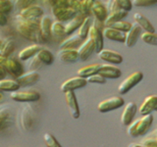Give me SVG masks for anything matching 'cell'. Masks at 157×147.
I'll list each match as a JSON object with an SVG mask.
<instances>
[{"label":"cell","instance_id":"obj_1","mask_svg":"<svg viewBox=\"0 0 157 147\" xmlns=\"http://www.w3.org/2000/svg\"><path fill=\"white\" fill-rule=\"evenodd\" d=\"M17 21V31L23 37L29 41H33L34 43H42L44 42L43 38L41 36L40 27H39V21L40 19H22L16 18Z\"/></svg>","mask_w":157,"mask_h":147},{"label":"cell","instance_id":"obj_2","mask_svg":"<svg viewBox=\"0 0 157 147\" xmlns=\"http://www.w3.org/2000/svg\"><path fill=\"white\" fill-rule=\"evenodd\" d=\"M152 122H153V116L151 114L142 116V118L136 120L129 126L127 130L128 134L131 135L132 137L144 135L152 125Z\"/></svg>","mask_w":157,"mask_h":147},{"label":"cell","instance_id":"obj_3","mask_svg":"<svg viewBox=\"0 0 157 147\" xmlns=\"http://www.w3.org/2000/svg\"><path fill=\"white\" fill-rule=\"evenodd\" d=\"M51 12L56 21L62 23L70 21L77 14H78L75 9L69 6H63V5H54L51 7Z\"/></svg>","mask_w":157,"mask_h":147},{"label":"cell","instance_id":"obj_4","mask_svg":"<svg viewBox=\"0 0 157 147\" xmlns=\"http://www.w3.org/2000/svg\"><path fill=\"white\" fill-rule=\"evenodd\" d=\"M142 78H144V74L140 71L131 74L129 77H127L119 85L118 91L120 92V94H125L129 90H131L134 86H136L137 83H140L142 81Z\"/></svg>","mask_w":157,"mask_h":147},{"label":"cell","instance_id":"obj_5","mask_svg":"<svg viewBox=\"0 0 157 147\" xmlns=\"http://www.w3.org/2000/svg\"><path fill=\"white\" fill-rule=\"evenodd\" d=\"M3 67L9 75L14 78H18L25 73L24 65L21 63V60L14 57H8L4 62Z\"/></svg>","mask_w":157,"mask_h":147},{"label":"cell","instance_id":"obj_6","mask_svg":"<svg viewBox=\"0 0 157 147\" xmlns=\"http://www.w3.org/2000/svg\"><path fill=\"white\" fill-rule=\"evenodd\" d=\"M11 98L17 102H36L40 99V93L36 90H16L11 92Z\"/></svg>","mask_w":157,"mask_h":147},{"label":"cell","instance_id":"obj_7","mask_svg":"<svg viewBox=\"0 0 157 147\" xmlns=\"http://www.w3.org/2000/svg\"><path fill=\"white\" fill-rule=\"evenodd\" d=\"M124 104L125 101L121 96H113L108 98V99L102 100L97 105V110L100 113H106V112L116 110L118 108L122 107Z\"/></svg>","mask_w":157,"mask_h":147},{"label":"cell","instance_id":"obj_8","mask_svg":"<svg viewBox=\"0 0 157 147\" xmlns=\"http://www.w3.org/2000/svg\"><path fill=\"white\" fill-rule=\"evenodd\" d=\"M87 85V81L86 77H82L80 76L78 77H73L71 78H68L67 81H64L61 86L60 89L62 92H67V91H74L78 88H82Z\"/></svg>","mask_w":157,"mask_h":147},{"label":"cell","instance_id":"obj_9","mask_svg":"<svg viewBox=\"0 0 157 147\" xmlns=\"http://www.w3.org/2000/svg\"><path fill=\"white\" fill-rule=\"evenodd\" d=\"M64 94H65V101L69 108V112H70L71 117L73 119H78L81 115V111L78 104V100L75 95V92L70 90V91L64 92Z\"/></svg>","mask_w":157,"mask_h":147},{"label":"cell","instance_id":"obj_10","mask_svg":"<svg viewBox=\"0 0 157 147\" xmlns=\"http://www.w3.org/2000/svg\"><path fill=\"white\" fill-rule=\"evenodd\" d=\"M43 16V9L38 5H29V6L20 10L18 14L19 18L22 19H40Z\"/></svg>","mask_w":157,"mask_h":147},{"label":"cell","instance_id":"obj_11","mask_svg":"<svg viewBox=\"0 0 157 147\" xmlns=\"http://www.w3.org/2000/svg\"><path fill=\"white\" fill-rule=\"evenodd\" d=\"M87 38H90L92 40V42L94 43L95 46V52L98 53L104 48V36H103V31L97 28L92 24L90 32H88Z\"/></svg>","mask_w":157,"mask_h":147},{"label":"cell","instance_id":"obj_12","mask_svg":"<svg viewBox=\"0 0 157 147\" xmlns=\"http://www.w3.org/2000/svg\"><path fill=\"white\" fill-rule=\"evenodd\" d=\"M142 28L139 26L137 24H132V28L126 33V40H125V45L128 48H132L136 45L137 40L140 38V36L142 33Z\"/></svg>","mask_w":157,"mask_h":147},{"label":"cell","instance_id":"obj_13","mask_svg":"<svg viewBox=\"0 0 157 147\" xmlns=\"http://www.w3.org/2000/svg\"><path fill=\"white\" fill-rule=\"evenodd\" d=\"M99 59L102 61L107 62V63H112V64H121L123 62V56L119 52L109 50V49H104L103 48L101 51L97 53Z\"/></svg>","mask_w":157,"mask_h":147},{"label":"cell","instance_id":"obj_14","mask_svg":"<svg viewBox=\"0 0 157 147\" xmlns=\"http://www.w3.org/2000/svg\"><path fill=\"white\" fill-rule=\"evenodd\" d=\"M93 52H95V46H94V43H93L92 40L90 38L85 39L83 42L82 43V45L78 48V58H80V60L82 61L87 60Z\"/></svg>","mask_w":157,"mask_h":147},{"label":"cell","instance_id":"obj_15","mask_svg":"<svg viewBox=\"0 0 157 147\" xmlns=\"http://www.w3.org/2000/svg\"><path fill=\"white\" fill-rule=\"evenodd\" d=\"M136 110H137V107L136 105V103L134 102H129L128 104L125 106L124 108V111L122 113V116H121V123L124 126H130L136 114Z\"/></svg>","mask_w":157,"mask_h":147},{"label":"cell","instance_id":"obj_16","mask_svg":"<svg viewBox=\"0 0 157 147\" xmlns=\"http://www.w3.org/2000/svg\"><path fill=\"white\" fill-rule=\"evenodd\" d=\"M39 78H40V75L36 71H29L28 73H24L21 77L16 78L19 85L21 87H26V86H31L34 83H36Z\"/></svg>","mask_w":157,"mask_h":147},{"label":"cell","instance_id":"obj_17","mask_svg":"<svg viewBox=\"0 0 157 147\" xmlns=\"http://www.w3.org/2000/svg\"><path fill=\"white\" fill-rule=\"evenodd\" d=\"M91 14L96 20L104 23L108 15H109V12H108L106 5L103 4L100 0H95L91 7Z\"/></svg>","mask_w":157,"mask_h":147},{"label":"cell","instance_id":"obj_18","mask_svg":"<svg viewBox=\"0 0 157 147\" xmlns=\"http://www.w3.org/2000/svg\"><path fill=\"white\" fill-rule=\"evenodd\" d=\"M57 56L59 60L64 64L75 63L80 59L78 49H60L57 53Z\"/></svg>","mask_w":157,"mask_h":147},{"label":"cell","instance_id":"obj_19","mask_svg":"<svg viewBox=\"0 0 157 147\" xmlns=\"http://www.w3.org/2000/svg\"><path fill=\"white\" fill-rule=\"evenodd\" d=\"M140 113L142 115L151 114L152 111H157V96L156 95H149L147 96L142 102L140 107Z\"/></svg>","mask_w":157,"mask_h":147},{"label":"cell","instance_id":"obj_20","mask_svg":"<svg viewBox=\"0 0 157 147\" xmlns=\"http://www.w3.org/2000/svg\"><path fill=\"white\" fill-rule=\"evenodd\" d=\"M103 36L106 39H109L112 41L125 43L126 40V32H123L119 29L111 27H105V28L103 29Z\"/></svg>","mask_w":157,"mask_h":147},{"label":"cell","instance_id":"obj_21","mask_svg":"<svg viewBox=\"0 0 157 147\" xmlns=\"http://www.w3.org/2000/svg\"><path fill=\"white\" fill-rule=\"evenodd\" d=\"M53 22L48 16H42L39 21V27H40V32L41 36L43 38L44 42L48 41L51 38V28H52Z\"/></svg>","mask_w":157,"mask_h":147},{"label":"cell","instance_id":"obj_22","mask_svg":"<svg viewBox=\"0 0 157 147\" xmlns=\"http://www.w3.org/2000/svg\"><path fill=\"white\" fill-rule=\"evenodd\" d=\"M102 77L105 78H118L122 75V72L119 68H117L110 64H103L100 67V70L98 72Z\"/></svg>","mask_w":157,"mask_h":147},{"label":"cell","instance_id":"obj_23","mask_svg":"<svg viewBox=\"0 0 157 147\" xmlns=\"http://www.w3.org/2000/svg\"><path fill=\"white\" fill-rule=\"evenodd\" d=\"M85 19H86L85 15L78 13L72 20L68 21V24H65V31H66L67 36H70L74 32L78 31V29L80 28V27L82 26V22L85 21Z\"/></svg>","mask_w":157,"mask_h":147},{"label":"cell","instance_id":"obj_24","mask_svg":"<svg viewBox=\"0 0 157 147\" xmlns=\"http://www.w3.org/2000/svg\"><path fill=\"white\" fill-rule=\"evenodd\" d=\"M41 48L42 47L39 45L38 43H34V44H33V45H29V46L24 48L23 50L20 51L18 58L23 62L24 61H28L31 58H33V56H36Z\"/></svg>","mask_w":157,"mask_h":147},{"label":"cell","instance_id":"obj_25","mask_svg":"<svg viewBox=\"0 0 157 147\" xmlns=\"http://www.w3.org/2000/svg\"><path fill=\"white\" fill-rule=\"evenodd\" d=\"M134 20L135 22L139 24V26L144 29V32H155V28L153 24H151L148 18H146L144 15L137 12L134 14Z\"/></svg>","mask_w":157,"mask_h":147},{"label":"cell","instance_id":"obj_26","mask_svg":"<svg viewBox=\"0 0 157 147\" xmlns=\"http://www.w3.org/2000/svg\"><path fill=\"white\" fill-rule=\"evenodd\" d=\"M83 42V39L78 36V34H74L67 38L60 43V49H78Z\"/></svg>","mask_w":157,"mask_h":147},{"label":"cell","instance_id":"obj_27","mask_svg":"<svg viewBox=\"0 0 157 147\" xmlns=\"http://www.w3.org/2000/svg\"><path fill=\"white\" fill-rule=\"evenodd\" d=\"M128 13H129V12L125 11V10H123V9H119V10H116V11L110 12L109 15H108L107 19L105 20V22H104L105 27H110V26H112L113 24H115L117 22L124 20L128 16Z\"/></svg>","mask_w":157,"mask_h":147},{"label":"cell","instance_id":"obj_28","mask_svg":"<svg viewBox=\"0 0 157 147\" xmlns=\"http://www.w3.org/2000/svg\"><path fill=\"white\" fill-rule=\"evenodd\" d=\"M21 85H19L17 80H11V78H3L0 80V90L5 92H14L19 90Z\"/></svg>","mask_w":157,"mask_h":147},{"label":"cell","instance_id":"obj_29","mask_svg":"<svg viewBox=\"0 0 157 147\" xmlns=\"http://www.w3.org/2000/svg\"><path fill=\"white\" fill-rule=\"evenodd\" d=\"M102 64H91V65H88L86 67L81 68L80 70L78 71V76H80L82 77H88L94 74H97L100 70Z\"/></svg>","mask_w":157,"mask_h":147},{"label":"cell","instance_id":"obj_30","mask_svg":"<svg viewBox=\"0 0 157 147\" xmlns=\"http://www.w3.org/2000/svg\"><path fill=\"white\" fill-rule=\"evenodd\" d=\"M37 58L43 64V66H49L54 62V56L51 51H49L46 48H41L36 54Z\"/></svg>","mask_w":157,"mask_h":147},{"label":"cell","instance_id":"obj_31","mask_svg":"<svg viewBox=\"0 0 157 147\" xmlns=\"http://www.w3.org/2000/svg\"><path fill=\"white\" fill-rule=\"evenodd\" d=\"M51 34L53 37L59 38V39H64L67 34L65 31V26L62 24V22L55 21L52 24V28H51Z\"/></svg>","mask_w":157,"mask_h":147},{"label":"cell","instance_id":"obj_32","mask_svg":"<svg viewBox=\"0 0 157 147\" xmlns=\"http://www.w3.org/2000/svg\"><path fill=\"white\" fill-rule=\"evenodd\" d=\"M92 26V20L90 17H86L85 21L82 22V26L80 27V28L78 29V36H81L83 40L87 38L88 36V32H90V29Z\"/></svg>","mask_w":157,"mask_h":147},{"label":"cell","instance_id":"obj_33","mask_svg":"<svg viewBox=\"0 0 157 147\" xmlns=\"http://www.w3.org/2000/svg\"><path fill=\"white\" fill-rule=\"evenodd\" d=\"M21 121H22L23 127L25 130H29V127L32 126V125H33V117H32V113H31V111H29V107L23 108Z\"/></svg>","mask_w":157,"mask_h":147},{"label":"cell","instance_id":"obj_34","mask_svg":"<svg viewBox=\"0 0 157 147\" xmlns=\"http://www.w3.org/2000/svg\"><path fill=\"white\" fill-rule=\"evenodd\" d=\"M15 47H16V44L13 40L9 39V40H5L3 41L1 47H0V52H1L4 56H6L7 58L11 56V54L14 52Z\"/></svg>","mask_w":157,"mask_h":147},{"label":"cell","instance_id":"obj_35","mask_svg":"<svg viewBox=\"0 0 157 147\" xmlns=\"http://www.w3.org/2000/svg\"><path fill=\"white\" fill-rule=\"evenodd\" d=\"M10 119V110L7 106L0 107V130L7 126V123Z\"/></svg>","mask_w":157,"mask_h":147},{"label":"cell","instance_id":"obj_36","mask_svg":"<svg viewBox=\"0 0 157 147\" xmlns=\"http://www.w3.org/2000/svg\"><path fill=\"white\" fill-rule=\"evenodd\" d=\"M140 39L146 44L157 46V33L156 32H142L140 36Z\"/></svg>","mask_w":157,"mask_h":147},{"label":"cell","instance_id":"obj_37","mask_svg":"<svg viewBox=\"0 0 157 147\" xmlns=\"http://www.w3.org/2000/svg\"><path fill=\"white\" fill-rule=\"evenodd\" d=\"M43 140H44V143H45L46 147H62L61 144L59 143V141L55 138V136L51 134H49V132L44 134Z\"/></svg>","mask_w":157,"mask_h":147},{"label":"cell","instance_id":"obj_38","mask_svg":"<svg viewBox=\"0 0 157 147\" xmlns=\"http://www.w3.org/2000/svg\"><path fill=\"white\" fill-rule=\"evenodd\" d=\"M132 24H132V23L128 22V21H124V20H122V21H119V22H117L115 24H113L112 26H110V27L111 28H114L116 29H119V31L127 33L132 28Z\"/></svg>","mask_w":157,"mask_h":147},{"label":"cell","instance_id":"obj_39","mask_svg":"<svg viewBox=\"0 0 157 147\" xmlns=\"http://www.w3.org/2000/svg\"><path fill=\"white\" fill-rule=\"evenodd\" d=\"M82 1V14L86 17H90L91 14V7L95 0H81Z\"/></svg>","mask_w":157,"mask_h":147},{"label":"cell","instance_id":"obj_40","mask_svg":"<svg viewBox=\"0 0 157 147\" xmlns=\"http://www.w3.org/2000/svg\"><path fill=\"white\" fill-rule=\"evenodd\" d=\"M14 3L11 0H0V11L4 14H8L13 10Z\"/></svg>","mask_w":157,"mask_h":147},{"label":"cell","instance_id":"obj_41","mask_svg":"<svg viewBox=\"0 0 157 147\" xmlns=\"http://www.w3.org/2000/svg\"><path fill=\"white\" fill-rule=\"evenodd\" d=\"M43 66V64L40 62V60L37 58V56H33L31 58V62L29 63V71H37Z\"/></svg>","mask_w":157,"mask_h":147},{"label":"cell","instance_id":"obj_42","mask_svg":"<svg viewBox=\"0 0 157 147\" xmlns=\"http://www.w3.org/2000/svg\"><path fill=\"white\" fill-rule=\"evenodd\" d=\"M86 81L87 82H90V83H100V85H102V83L106 82V78L104 77H102L99 73H97L86 77Z\"/></svg>","mask_w":157,"mask_h":147},{"label":"cell","instance_id":"obj_43","mask_svg":"<svg viewBox=\"0 0 157 147\" xmlns=\"http://www.w3.org/2000/svg\"><path fill=\"white\" fill-rule=\"evenodd\" d=\"M157 4V0H132V5L136 7H149Z\"/></svg>","mask_w":157,"mask_h":147},{"label":"cell","instance_id":"obj_44","mask_svg":"<svg viewBox=\"0 0 157 147\" xmlns=\"http://www.w3.org/2000/svg\"><path fill=\"white\" fill-rule=\"evenodd\" d=\"M120 9L125 10V11H131L132 8V0H115Z\"/></svg>","mask_w":157,"mask_h":147},{"label":"cell","instance_id":"obj_45","mask_svg":"<svg viewBox=\"0 0 157 147\" xmlns=\"http://www.w3.org/2000/svg\"><path fill=\"white\" fill-rule=\"evenodd\" d=\"M33 1L34 0H16L14 3V6L18 10H22L24 8L29 6V5H32Z\"/></svg>","mask_w":157,"mask_h":147},{"label":"cell","instance_id":"obj_46","mask_svg":"<svg viewBox=\"0 0 157 147\" xmlns=\"http://www.w3.org/2000/svg\"><path fill=\"white\" fill-rule=\"evenodd\" d=\"M106 7L108 9V12H113V11H116V10H119L120 7L118 6L117 3L115 0H108L107 3H106Z\"/></svg>","mask_w":157,"mask_h":147},{"label":"cell","instance_id":"obj_47","mask_svg":"<svg viewBox=\"0 0 157 147\" xmlns=\"http://www.w3.org/2000/svg\"><path fill=\"white\" fill-rule=\"evenodd\" d=\"M8 23V17L7 14H4L0 11V27H5Z\"/></svg>","mask_w":157,"mask_h":147},{"label":"cell","instance_id":"obj_48","mask_svg":"<svg viewBox=\"0 0 157 147\" xmlns=\"http://www.w3.org/2000/svg\"><path fill=\"white\" fill-rule=\"evenodd\" d=\"M7 71L5 70V68L3 65H0V80H3V78H6L7 76Z\"/></svg>","mask_w":157,"mask_h":147},{"label":"cell","instance_id":"obj_49","mask_svg":"<svg viewBox=\"0 0 157 147\" xmlns=\"http://www.w3.org/2000/svg\"><path fill=\"white\" fill-rule=\"evenodd\" d=\"M6 59H7V57L6 56H4L3 54L0 52V65H3L4 64V62L6 61Z\"/></svg>","mask_w":157,"mask_h":147},{"label":"cell","instance_id":"obj_50","mask_svg":"<svg viewBox=\"0 0 157 147\" xmlns=\"http://www.w3.org/2000/svg\"><path fill=\"white\" fill-rule=\"evenodd\" d=\"M3 99V93H2V91L0 90V101H1Z\"/></svg>","mask_w":157,"mask_h":147},{"label":"cell","instance_id":"obj_51","mask_svg":"<svg viewBox=\"0 0 157 147\" xmlns=\"http://www.w3.org/2000/svg\"><path fill=\"white\" fill-rule=\"evenodd\" d=\"M2 43H3V40L1 38H0V47H1V45H2Z\"/></svg>","mask_w":157,"mask_h":147},{"label":"cell","instance_id":"obj_52","mask_svg":"<svg viewBox=\"0 0 157 147\" xmlns=\"http://www.w3.org/2000/svg\"><path fill=\"white\" fill-rule=\"evenodd\" d=\"M155 138L157 139V130H155Z\"/></svg>","mask_w":157,"mask_h":147}]
</instances>
